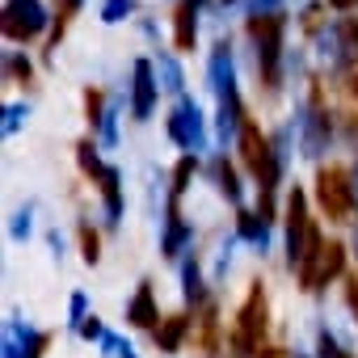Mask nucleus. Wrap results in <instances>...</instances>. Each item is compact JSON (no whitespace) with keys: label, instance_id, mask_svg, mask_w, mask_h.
Segmentation results:
<instances>
[{"label":"nucleus","instance_id":"obj_10","mask_svg":"<svg viewBox=\"0 0 358 358\" xmlns=\"http://www.w3.org/2000/svg\"><path fill=\"white\" fill-rule=\"evenodd\" d=\"M135 114H148V106H152V68L148 64H139L135 68Z\"/></svg>","mask_w":358,"mask_h":358},{"label":"nucleus","instance_id":"obj_1","mask_svg":"<svg viewBox=\"0 0 358 358\" xmlns=\"http://www.w3.org/2000/svg\"><path fill=\"white\" fill-rule=\"evenodd\" d=\"M316 199H320V207H324L329 220H350V215H354V190H350V177H345L337 164L320 169V177H316Z\"/></svg>","mask_w":358,"mask_h":358},{"label":"nucleus","instance_id":"obj_9","mask_svg":"<svg viewBox=\"0 0 358 358\" xmlns=\"http://www.w3.org/2000/svg\"><path fill=\"white\" fill-rule=\"evenodd\" d=\"M131 320H135L139 329H152V324H156V308H152V291H148V287H139V295H135V303H131Z\"/></svg>","mask_w":358,"mask_h":358},{"label":"nucleus","instance_id":"obj_4","mask_svg":"<svg viewBox=\"0 0 358 358\" xmlns=\"http://www.w3.org/2000/svg\"><path fill=\"white\" fill-rule=\"evenodd\" d=\"M262 333H266V291H262V282H257V287L249 291L241 316H236V350H253V345L262 341Z\"/></svg>","mask_w":358,"mask_h":358},{"label":"nucleus","instance_id":"obj_2","mask_svg":"<svg viewBox=\"0 0 358 358\" xmlns=\"http://www.w3.org/2000/svg\"><path fill=\"white\" fill-rule=\"evenodd\" d=\"M341 266H345V245H341V241L320 245V249H316V257L299 266V282H303V291H320L329 278H337V274H341Z\"/></svg>","mask_w":358,"mask_h":358},{"label":"nucleus","instance_id":"obj_14","mask_svg":"<svg viewBox=\"0 0 358 358\" xmlns=\"http://www.w3.org/2000/svg\"><path fill=\"white\" fill-rule=\"evenodd\" d=\"M329 5H333V9H354L358 0H329Z\"/></svg>","mask_w":358,"mask_h":358},{"label":"nucleus","instance_id":"obj_5","mask_svg":"<svg viewBox=\"0 0 358 358\" xmlns=\"http://www.w3.org/2000/svg\"><path fill=\"white\" fill-rule=\"evenodd\" d=\"M249 30L262 43V76H266V85H274V76H278V30H282V17H253Z\"/></svg>","mask_w":358,"mask_h":358},{"label":"nucleus","instance_id":"obj_13","mask_svg":"<svg viewBox=\"0 0 358 358\" xmlns=\"http://www.w3.org/2000/svg\"><path fill=\"white\" fill-rule=\"evenodd\" d=\"M72 9H76V0H64V5H59V17H55V38L64 34V26H68V17H72Z\"/></svg>","mask_w":358,"mask_h":358},{"label":"nucleus","instance_id":"obj_7","mask_svg":"<svg viewBox=\"0 0 358 358\" xmlns=\"http://www.w3.org/2000/svg\"><path fill=\"white\" fill-rule=\"evenodd\" d=\"M199 0H182L177 5V47L182 51H190L194 47V30H199Z\"/></svg>","mask_w":358,"mask_h":358},{"label":"nucleus","instance_id":"obj_12","mask_svg":"<svg viewBox=\"0 0 358 358\" xmlns=\"http://www.w3.org/2000/svg\"><path fill=\"white\" fill-rule=\"evenodd\" d=\"M80 245H85V262H97V232L93 228H80Z\"/></svg>","mask_w":358,"mask_h":358},{"label":"nucleus","instance_id":"obj_15","mask_svg":"<svg viewBox=\"0 0 358 358\" xmlns=\"http://www.w3.org/2000/svg\"><path fill=\"white\" fill-rule=\"evenodd\" d=\"M278 354H282V350H262L257 358H278Z\"/></svg>","mask_w":358,"mask_h":358},{"label":"nucleus","instance_id":"obj_16","mask_svg":"<svg viewBox=\"0 0 358 358\" xmlns=\"http://www.w3.org/2000/svg\"><path fill=\"white\" fill-rule=\"evenodd\" d=\"M354 93H358V80H354Z\"/></svg>","mask_w":358,"mask_h":358},{"label":"nucleus","instance_id":"obj_6","mask_svg":"<svg viewBox=\"0 0 358 358\" xmlns=\"http://www.w3.org/2000/svg\"><path fill=\"white\" fill-rule=\"evenodd\" d=\"M38 30H43L38 5H30V0H17V5H9V13H5V34H9V38L26 43V38H34Z\"/></svg>","mask_w":358,"mask_h":358},{"label":"nucleus","instance_id":"obj_11","mask_svg":"<svg viewBox=\"0 0 358 358\" xmlns=\"http://www.w3.org/2000/svg\"><path fill=\"white\" fill-rule=\"evenodd\" d=\"M97 177H101V194H106L110 211H118V173L114 169H97Z\"/></svg>","mask_w":358,"mask_h":358},{"label":"nucleus","instance_id":"obj_3","mask_svg":"<svg viewBox=\"0 0 358 358\" xmlns=\"http://www.w3.org/2000/svg\"><path fill=\"white\" fill-rule=\"evenodd\" d=\"M241 152H245V164L257 173L262 190H270V186H274V177H278V164H274V156H270L266 135H262L253 122H245V131H241Z\"/></svg>","mask_w":358,"mask_h":358},{"label":"nucleus","instance_id":"obj_8","mask_svg":"<svg viewBox=\"0 0 358 358\" xmlns=\"http://www.w3.org/2000/svg\"><path fill=\"white\" fill-rule=\"evenodd\" d=\"M186 329H190V320L186 316H169L164 324H160V350H177V345H182V337H186Z\"/></svg>","mask_w":358,"mask_h":358}]
</instances>
